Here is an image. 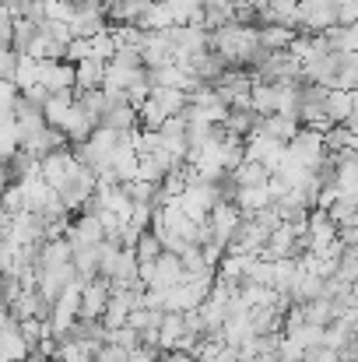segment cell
I'll use <instances>...</instances> for the list:
<instances>
[{"instance_id":"obj_1","label":"cell","mask_w":358,"mask_h":362,"mask_svg":"<svg viewBox=\"0 0 358 362\" xmlns=\"http://www.w3.org/2000/svg\"><path fill=\"white\" fill-rule=\"evenodd\" d=\"M208 49L218 53L229 67H249V60L256 57V28H246V25H222L215 32H208Z\"/></svg>"},{"instance_id":"obj_2","label":"cell","mask_w":358,"mask_h":362,"mask_svg":"<svg viewBox=\"0 0 358 362\" xmlns=\"http://www.w3.org/2000/svg\"><path fill=\"white\" fill-rule=\"evenodd\" d=\"M242 158H253V162H260V165H267L274 173L281 165V158H285V144L274 141V137H267V134H260V130H253L242 141Z\"/></svg>"},{"instance_id":"obj_3","label":"cell","mask_w":358,"mask_h":362,"mask_svg":"<svg viewBox=\"0 0 358 362\" xmlns=\"http://www.w3.org/2000/svg\"><path fill=\"white\" fill-rule=\"evenodd\" d=\"M71 165H74V155H71V144H67V148H56L46 158H39V176L49 190H60L71 176Z\"/></svg>"},{"instance_id":"obj_4","label":"cell","mask_w":358,"mask_h":362,"mask_svg":"<svg viewBox=\"0 0 358 362\" xmlns=\"http://www.w3.org/2000/svg\"><path fill=\"white\" fill-rule=\"evenodd\" d=\"M35 85H42L46 92L74 88V67L64 60H35Z\"/></svg>"},{"instance_id":"obj_5","label":"cell","mask_w":358,"mask_h":362,"mask_svg":"<svg viewBox=\"0 0 358 362\" xmlns=\"http://www.w3.org/2000/svg\"><path fill=\"white\" fill-rule=\"evenodd\" d=\"M106 299H109V281H106V278H92V281H85L78 320H99L102 310H106Z\"/></svg>"},{"instance_id":"obj_6","label":"cell","mask_w":358,"mask_h":362,"mask_svg":"<svg viewBox=\"0 0 358 362\" xmlns=\"http://www.w3.org/2000/svg\"><path fill=\"white\" fill-rule=\"evenodd\" d=\"M18 148H21V151H28V155H32V158L39 162V158H46L49 151H56V148H67V137H64V134H60L56 127H42L39 134L25 137V141H21Z\"/></svg>"},{"instance_id":"obj_7","label":"cell","mask_w":358,"mask_h":362,"mask_svg":"<svg viewBox=\"0 0 358 362\" xmlns=\"http://www.w3.org/2000/svg\"><path fill=\"white\" fill-rule=\"evenodd\" d=\"M95 127H99V123L92 120V117H88V113H85V110L74 103V106L67 110V117L60 120V127H56V130L67 137V144H81V141H88V134H92Z\"/></svg>"},{"instance_id":"obj_8","label":"cell","mask_w":358,"mask_h":362,"mask_svg":"<svg viewBox=\"0 0 358 362\" xmlns=\"http://www.w3.org/2000/svg\"><path fill=\"white\" fill-rule=\"evenodd\" d=\"M239 222H242V215H239L236 204H215V208H211V215H208L211 236H215V240H222L225 246H229V240H232V233H236Z\"/></svg>"},{"instance_id":"obj_9","label":"cell","mask_w":358,"mask_h":362,"mask_svg":"<svg viewBox=\"0 0 358 362\" xmlns=\"http://www.w3.org/2000/svg\"><path fill=\"white\" fill-rule=\"evenodd\" d=\"M176 285H183V267H179V257L162 253V257L155 260V274H151V285H148V288L165 292V288H176Z\"/></svg>"},{"instance_id":"obj_10","label":"cell","mask_w":358,"mask_h":362,"mask_svg":"<svg viewBox=\"0 0 358 362\" xmlns=\"http://www.w3.org/2000/svg\"><path fill=\"white\" fill-rule=\"evenodd\" d=\"M323 117L330 123H345L352 113H355V92H338V88H327L323 103H320Z\"/></svg>"},{"instance_id":"obj_11","label":"cell","mask_w":358,"mask_h":362,"mask_svg":"<svg viewBox=\"0 0 358 362\" xmlns=\"http://www.w3.org/2000/svg\"><path fill=\"white\" fill-rule=\"evenodd\" d=\"M295 35H299V32H295V28H285V25H260V28H256V46H260L263 53H281V49L292 46Z\"/></svg>"},{"instance_id":"obj_12","label":"cell","mask_w":358,"mask_h":362,"mask_svg":"<svg viewBox=\"0 0 358 362\" xmlns=\"http://www.w3.org/2000/svg\"><path fill=\"white\" fill-rule=\"evenodd\" d=\"M229 176H232V183H236L239 190H249V187H267L270 169H267V165H260V162H253V158H242Z\"/></svg>"},{"instance_id":"obj_13","label":"cell","mask_w":358,"mask_h":362,"mask_svg":"<svg viewBox=\"0 0 358 362\" xmlns=\"http://www.w3.org/2000/svg\"><path fill=\"white\" fill-rule=\"evenodd\" d=\"M74 67V88L78 92H95L102 88V74H106V64L102 60H81V64H71Z\"/></svg>"},{"instance_id":"obj_14","label":"cell","mask_w":358,"mask_h":362,"mask_svg":"<svg viewBox=\"0 0 358 362\" xmlns=\"http://www.w3.org/2000/svg\"><path fill=\"white\" fill-rule=\"evenodd\" d=\"M74 99H78V92H74V88L49 92V99L42 103V120H46V127H60V120L67 117V110L74 106Z\"/></svg>"},{"instance_id":"obj_15","label":"cell","mask_w":358,"mask_h":362,"mask_svg":"<svg viewBox=\"0 0 358 362\" xmlns=\"http://www.w3.org/2000/svg\"><path fill=\"white\" fill-rule=\"evenodd\" d=\"M222 25H232V0H204L201 4V28L215 32Z\"/></svg>"},{"instance_id":"obj_16","label":"cell","mask_w":358,"mask_h":362,"mask_svg":"<svg viewBox=\"0 0 358 362\" xmlns=\"http://www.w3.org/2000/svg\"><path fill=\"white\" fill-rule=\"evenodd\" d=\"M133 28H141V32H165V28H172V11H169V4H148V7L141 11V18L133 21Z\"/></svg>"},{"instance_id":"obj_17","label":"cell","mask_w":358,"mask_h":362,"mask_svg":"<svg viewBox=\"0 0 358 362\" xmlns=\"http://www.w3.org/2000/svg\"><path fill=\"white\" fill-rule=\"evenodd\" d=\"M232 204L239 208V215H242V218H253L256 211L270 208L274 201H270L267 187H249V190H236V201H232Z\"/></svg>"},{"instance_id":"obj_18","label":"cell","mask_w":358,"mask_h":362,"mask_svg":"<svg viewBox=\"0 0 358 362\" xmlns=\"http://www.w3.org/2000/svg\"><path fill=\"white\" fill-rule=\"evenodd\" d=\"M249 110L256 117H274V110H278V85H263V81L249 85Z\"/></svg>"},{"instance_id":"obj_19","label":"cell","mask_w":358,"mask_h":362,"mask_svg":"<svg viewBox=\"0 0 358 362\" xmlns=\"http://www.w3.org/2000/svg\"><path fill=\"white\" fill-rule=\"evenodd\" d=\"M25 356H28V345L21 341L18 324H14V320L4 324V327H0V362H14V359H25Z\"/></svg>"},{"instance_id":"obj_20","label":"cell","mask_w":358,"mask_h":362,"mask_svg":"<svg viewBox=\"0 0 358 362\" xmlns=\"http://www.w3.org/2000/svg\"><path fill=\"white\" fill-rule=\"evenodd\" d=\"M355 208H358V194H338V201H334L323 215H327L338 229H341V226H358Z\"/></svg>"},{"instance_id":"obj_21","label":"cell","mask_w":358,"mask_h":362,"mask_svg":"<svg viewBox=\"0 0 358 362\" xmlns=\"http://www.w3.org/2000/svg\"><path fill=\"white\" fill-rule=\"evenodd\" d=\"M327 49L330 53H355L358 49V28H341V25H330L327 32H320Z\"/></svg>"},{"instance_id":"obj_22","label":"cell","mask_w":358,"mask_h":362,"mask_svg":"<svg viewBox=\"0 0 358 362\" xmlns=\"http://www.w3.org/2000/svg\"><path fill=\"white\" fill-rule=\"evenodd\" d=\"M179 338H183V313H162V324H158V352H172Z\"/></svg>"},{"instance_id":"obj_23","label":"cell","mask_w":358,"mask_h":362,"mask_svg":"<svg viewBox=\"0 0 358 362\" xmlns=\"http://www.w3.org/2000/svg\"><path fill=\"white\" fill-rule=\"evenodd\" d=\"M256 130L260 134H267V137H274V141H281V144H288L292 137H295V130H299V123L288 120V117H260V123H256Z\"/></svg>"},{"instance_id":"obj_24","label":"cell","mask_w":358,"mask_h":362,"mask_svg":"<svg viewBox=\"0 0 358 362\" xmlns=\"http://www.w3.org/2000/svg\"><path fill=\"white\" fill-rule=\"evenodd\" d=\"M256 123H260V117H256L253 110H229L225 120H222V127H225L232 137H242V141H246V137L256 130Z\"/></svg>"},{"instance_id":"obj_25","label":"cell","mask_w":358,"mask_h":362,"mask_svg":"<svg viewBox=\"0 0 358 362\" xmlns=\"http://www.w3.org/2000/svg\"><path fill=\"white\" fill-rule=\"evenodd\" d=\"M148 99H151L165 117H179L183 106H186V92H176V88H151Z\"/></svg>"},{"instance_id":"obj_26","label":"cell","mask_w":358,"mask_h":362,"mask_svg":"<svg viewBox=\"0 0 358 362\" xmlns=\"http://www.w3.org/2000/svg\"><path fill=\"white\" fill-rule=\"evenodd\" d=\"M99 127H109V130H117V134H130V130H137V113L130 110V106H117V110H109Z\"/></svg>"},{"instance_id":"obj_27","label":"cell","mask_w":358,"mask_h":362,"mask_svg":"<svg viewBox=\"0 0 358 362\" xmlns=\"http://www.w3.org/2000/svg\"><path fill=\"white\" fill-rule=\"evenodd\" d=\"M113 53H117V46H113V39H109V25H106V28H99V32L88 39V57H92V60L109 64V60H113Z\"/></svg>"},{"instance_id":"obj_28","label":"cell","mask_w":358,"mask_h":362,"mask_svg":"<svg viewBox=\"0 0 358 362\" xmlns=\"http://www.w3.org/2000/svg\"><path fill=\"white\" fill-rule=\"evenodd\" d=\"M285 338H288L292 345H299L302 352H309V349H316V345L323 341V327H316V324H302V327L288 331Z\"/></svg>"},{"instance_id":"obj_29","label":"cell","mask_w":358,"mask_h":362,"mask_svg":"<svg viewBox=\"0 0 358 362\" xmlns=\"http://www.w3.org/2000/svg\"><path fill=\"white\" fill-rule=\"evenodd\" d=\"M133 257H137L141 264H148V260H158V257H162V243H158V236H155L151 229L137 236V243H133Z\"/></svg>"},{"instance_id":"obj_30","label":"cell","mask_w":358,"mask_h":362,"mask_svg":"<svg viewBox=\"0 0 358 362\" xmlns=\"http://www.w3.org/2000/svg\"><path fill=\"white\" fill-rule=\"evenodd\" d=\"M11 81H14V88H18V92L32 88V85H35V60H32V57H18Z\"/></svg>"},{"instance_id":"obj_31","label":"cell","mask_w":358,"mask_h":362,"mask_svg":"<svg viewBox=\"0 0 358 362\" xmlns=\"http://www.w3.org/2000/svg\"><path fill=\"white\" fill-rule=\"evenodd\" d=\"M0 208H4L7 218H14V215L25 211V194H21L18 183H7V187H4V194H0Z\"/></svg>"},{"instance_id":"obj_32","label":"cell","mask_w":358,"mask_h":362,"mask_svg":"<svg viewBox=\"0 0 358 362\" xmlns=\"http://www.w3.org/2000/svg\"><path fill=\"white\" fill-rule=\"evenodd\" d=\"M18 144H21V137H18V127H14V120L0 123V165H7V158L18 151Z\"/></svg>"},{"instance_id":"obj_33","label":"cell","mask_w":358,"mask_h":362,"mask_svg":"<svg viewBox=\"0 0 358 362\" xmlns=\"http://www.w3.org/2000/svg\"><path fill=\"white\" fill-rule=\"evenodd\" d=\"M39 35L49 39V42H60V46L71 42V28H67V21H53V18H42V21H39Z\"/></svg>"},{"instance_id":"obj_34","label":"cell","mask_w":358,"mask_h":362,"mask_svg":"<svg viewBox=\"0 0 358 362\" xmlns=\"http://www.w3.org/2000/svg\"><path fill=\"white\" fill-rule=\"evenodd\" d=\"M179 267H183V278L186 274H201L208 264H204V257H201V246H186L183 253H179Z\"/></svg>"},{"instance_id":"obj_35","label":"cell","mask_w":358,"mask_h":362,"mask_svg":"<svg viewBox=\"0 0 358 362\" xmlns=\"http://www.w3.org/2000/svg\"><path fill=\"white\" fill-rule=\"evenodd\" d=\"M334 7H338V25H341V28H355V21H358V0H338Z\"/></svg>"},{"instance_id":"obj_36","label":"cell","mask_w":358,"mask_h":362,"mask_svg":"<svg viewBox=\"0 0 358 362\" xmlns=\"http://www.w3.org/2000/svg\"><path fill=\"white\" fill-rule=\"evenodd\" d=\"M88 60V39H71L64 46V64H81Z\"/></svg>"},{"instance_id":"obj_37","label":"cell","mask_w":358,"mask_h":362,"mask_svg":"<svg viewBox=\"0 0 358 362\" xmlns=\"http://www.w3.org/2000/svg\"><path fill=\"white\" fill-rule=\"evenodd\" d=\"M109 64H117V67H123V71H141V67H144V64H141V53H137V49H117Z\"/></svg>"},{"instance_id":"obj_38","label":"cell","mask_w":358,"mask_h":362,"mask_svg":"<svg viewBox=\"0 0 358 362\" xmlns=\"http://www.w3.org/2000/svg\"><path fill=\"white\" fill-rule=\"evenodd\" d=\"M14 64H18V53L4 49V53H0V81H11V74H14Z\"/></svg>"},{"instance_id":"obj_39","label":"cell","mask_w":358,"mask_h":362,"mask_svg":"<svg viewBox=\"0 0 358 362\" xmlns=\"http://www.w3.org/2000/svg\"><path fill=\"white\" fill-rule=\"evenodd\" d=\"M14 99H18L14 81H0V106H11V110H14Z\"/></svg>"},{"instance_id":"obj_40","label":"cell","mask_w":358,"mask_h":362,"mask_svg":"<svg viewBox=\"0 0 358 362\" xmlns=\"http://www.w3.org/2000/svg\"><path fill=\"white\" fill-rule=\"evenodd\" d=\"M7 183H11V176H7V169L0 165V194H4V187H7Z\"/></svg>"},{"instance_id":"obj_41","label":"cell","mask_w":358,"mask_h":362,"mask_svg":"<svg viewBox=\"0 0 358 362\" xmlns=\"http://www.w3.org/2000/svg\"><path fill=\"white\" fill-rule=\"evenodd\" d=\"M246 4H249L253 11H263V7H267V0H246Z\"/></svg>"},{"instance_id":"obj_42","label":"cell","mask_w":358,"mask_h":362,"mask_svg":"<svg viewBox=\"0 0 358 362\" xmlns=\"http://www.w3.org/2000/svg\"><path fill=\"white\" fill-rule=\"evenodd\" d=\"M151 4H169V0H151Z\"/></svg>"}]
</instances>
